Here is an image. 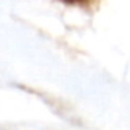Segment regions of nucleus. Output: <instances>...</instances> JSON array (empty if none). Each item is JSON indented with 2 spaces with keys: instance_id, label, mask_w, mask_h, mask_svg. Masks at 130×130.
<instances>
[]
</instances>
